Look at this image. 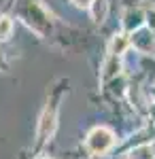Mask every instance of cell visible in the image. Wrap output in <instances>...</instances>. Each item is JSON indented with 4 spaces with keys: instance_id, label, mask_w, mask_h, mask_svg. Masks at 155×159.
Listing matches in <instances>:
<instances>
[{
    "instance_id": "obj_1",
    "label": "cell",
    "mask_w": 155,
    "mask_h": 159,
    "mask_svg": "<svg viewBox=\"0 0 155 159\" xmlns=\"http://www.w3.org/2000/svg\"><path fill=\"white\" fill-rule=\"evenodd\" d=\"M115 144V134H113V129H108L104 125H98L94 127L89 134H87V140H85V147L89 153H94V155H104L106 151H110Z\"/></svg>"
},
{
    "instance_id": "obj_2",
    "label": "cell",
    "mask_w": 155,
    "mask_h": 159,
    "mask_svg": "<svg viewBox=\"0 0 155 159\" xmlns=\"http://www.w3.org/2000/svg\"><path fill=\"white\" fill-rule=\"evenodd\" d=\"M55 125H58V110L55 106H47L38 123V142H47L55 132Z\"/></svg>"
},
{
    "instance_id": "obj_3",
    "label": "cell",
    "mask_w": 155,
    "mask_h": 159,
    "mask_svg": "<svg viewBox=\"0 0 155 159\" xmlns=\"http://www.w3.org/2000/svg\"><path fill=\"white\" fill-rule=\"evenodd\" d=\"M144 21H147V13L138 7H128L121 15V24L125 28V32H138Z\"/></svg>"
},
{
    "instance_id": "obj_4",
    "label": "cell",
    "mask_w": 155,
    "mask_h": 159,
    "mask_svg": "<svg viewBox=\"0 0 155 159\" xmlns=\"http://www.w3.org/2000/svg\"><path fill=\"white\" fill-rule=\"evenodd\" d=\"M132 47L136 51H140V53H155V32H151L149 28L147 30H138L134 36L130 38Z\"/></svg>"
},
{
    "instance_id": "obj_5",
    "label": "cell",
    "mask_w": 155,
    "mask_h": 159,
    "mask_svg": "<svg viewBox=\"0 0 155 159\" xmlns=\"http://www.w3.org/2000/svg\"><path fill=\"white\" fill-rule=\"evenodd\" d=\"M130 36L125 34V32H117L115 36L110 38V43H108V53L110 55H115V57H121L125 51H128V47H130Z\"/></svg>"
},
{
    "instance_id": "obj_6",
    "label": "cell",
    "mask_w": 155,
    "mask_h": 159,
    "mask_svg": "<svg viewBox=\"0 0 155 159\" xmlns=\"http://www.w3.org/2000/svg\"><path fill=\"white\" fill-rule=\"evenodd\" d=\"M119 70H121V60L115 57V55H110V57L104 61V68H102V81H108V79L117 76Z\"/></svg>"
},
{
    "instance_id": "obj_7",
    "label": "cell",
    "mask_w": 155,
    "mask_h": 159,
    "mask_svg": "<svg viewBox=\"0 0 155 159\" xmlns=\"http://www.w3.org/2000/svg\"><path fill=\"white\" fill-rule=\"evenodd\" d=\"M130 159H155V147H151V144L136 147L130 153Z\"/></svg>"
},
{
    "instance_id": "obj_8",
    "label": "cell",
    "mask_w": 155,
    "mask_h": 159,
    "mask_svg": "<svg viewBox=\"0 0 155 159\" xmlns=\"http://www.w3.org/2000/svg\"><path fill=\"white\" fill-rule=\"evenodd\" d=\"M13 34V19L9 15H0V40H7Z\"/></svg>"
},
{
    "instance_id": "obj_9",
    "label": "cell",
    "mask_w": 155,
    "mask_h": 159,
    "mask_svg": "<svg viewBox=\"0 0 155 159\" xmlns=\"http://www.w3.org/2000/svg\"><path fill=\"white\" fill-rule=\"evenodd\" d=\"M147 25H149L151 32H155V9H149L147 11Z\"/></svg>"
},
{
    "instance_id": "obj_10",
    "label": "cell",
    "mask_w": 155,
    "mask_h": 159,
    "mask_svg": "<svg viewBox=\"0 0 155 159\" xmlns=\"http://www.w3.org/2000/svg\"><path fill=\"white\" fill-rule=\"evenodd\" d=\"M72 2H74L79 9H89V7L94 4V0H72Z\"/></svg>"
},
{
    "instance_id": "obj_11",
    "label": "cell",
    "mask_w": 155,
    "mask_h": 159,
    "mask_svg": "<svg viewBox=\"0 0 155 159\" xmlns=\"http://www.w3.org/2000/svg\"><path fill=\"white\" fill-rule=\"evenodd\" d=\"M151 98H153V102H155V85L151 87Z\"/></svg>"
},
{
    "instance_id": "obj_12",
    "label": "cell",
    "mask_w": 155,
    "mask_h": 159,
    "mask_svg": "<svg viewBox=\"0 0 155 159\" xmlns=\"http://www.w3.org/2000/svg\"><path fill=\"white\" fill-rule=\"evenodd\" d=\"M34 159H51V157H47V155H40V157H34Z\"/></svg>"
}]
</instances>
